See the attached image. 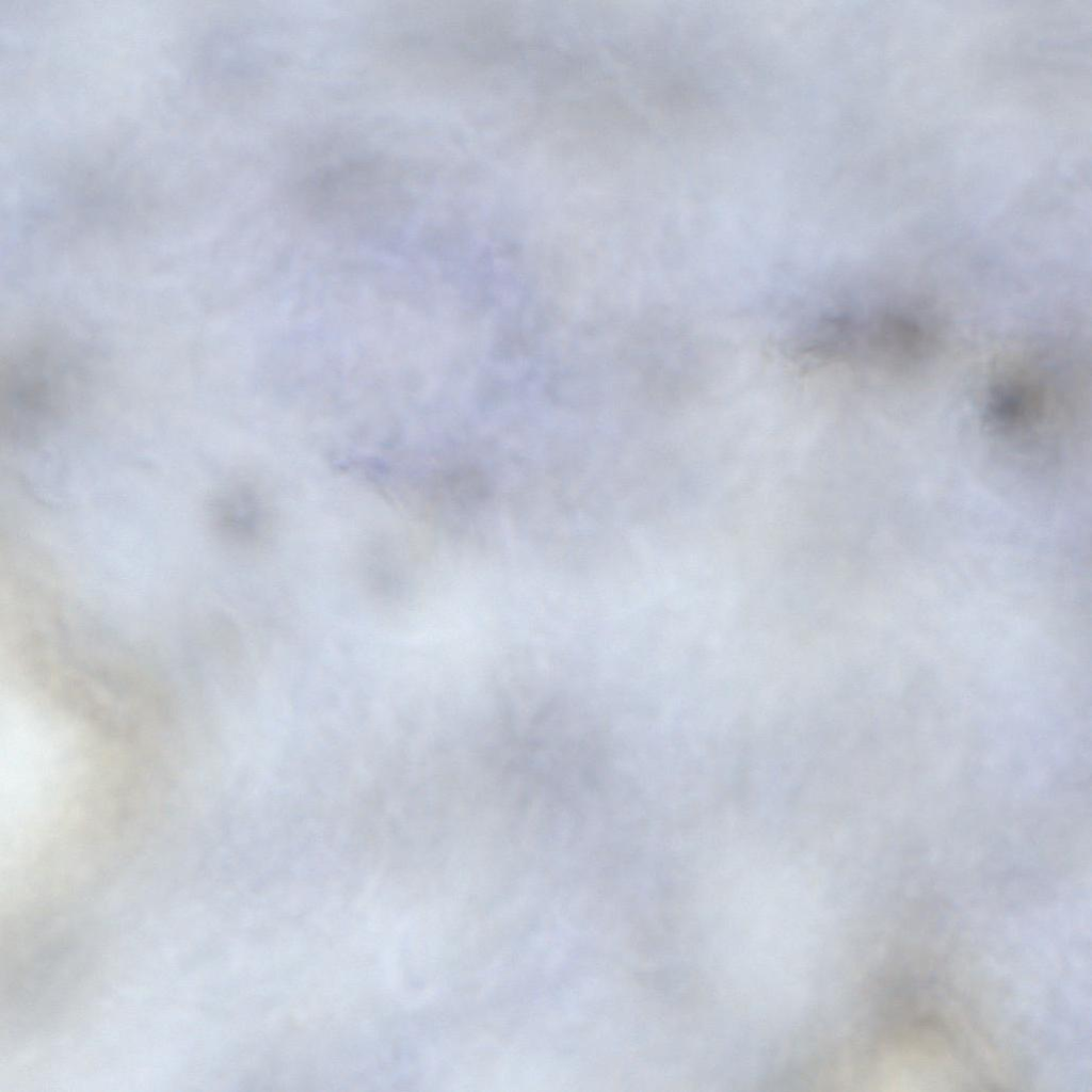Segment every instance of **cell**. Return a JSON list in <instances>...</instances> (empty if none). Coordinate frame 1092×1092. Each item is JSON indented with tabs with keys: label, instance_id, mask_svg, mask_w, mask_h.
<instances>
[{
	"label": "cell",
	"instance_id": "4",
	"mask_svg": "<svg viewBox=\"0 0 1092 1092\" xmlns=\"http://www.w3.org/2000/svg\"><path fill=\"white\" fill-rule=\"evenodd\" d=\"M454 58H455V57H454ZM455 60H456V59H455ZM456 64H457V62H456ZM457 67H459V65H457ZM459 70H460V68H459ZM460 74H461V71H460ZM461 77H462V76H461ZM462 80H463V79H462ZM462 82H463V81H462ZM463 85H464V82H463Z\"/></svg>",
	"mask_w": 1092,
	"mask_h": 1092
},
{
	"label": "cell",
	"instance_id": "2",
	"mask_svg": "<svg viewBox=\"0 0 1092 1092\" xmlns=\"http://www.w3.org/2000/svg\"><path fill=\"white\" fill-rule=\"evenodd\" d=\"M82 360L57 338L10 350L0 375L3 451L39 445L63 432L83 388Z\"/></svg>",
	"mask_w": 1092,
	"mask_h": 1092
},
{
	"label": "cell",
	"instance_id": "1",
	"mask_svg": "<svg viewBox=\"0 0 1092 1092\" xmlns=\"http://www.w3.org/2000/svg\"><path fill=\"white\" fill-rule=\"evenodd\" d=\"M1081 362L1061 348L1027 347L995 363L981 389L979 412L989 431L1031 439L1063 431L1082 414Z\"/></svg>",
	"mask_w": 1092,
	"mask_h": 1092
},
{
	"label": "cell",
	"instance_id": "3",
	"mask_svg": "<svg viewBox=\"0 0 1092 1092\" xmlns=\"http://www.w3.org/2000/svg\"><path fill=\"white\" fill-rule=\"evenodd\" d=\"M938 344L937 327L928 315L883 305L835 317L812 346L828 360L898 374L927 365Z\"/></svg>",
	"mask_w": 1092,
	"mask_h": 1092
}]
</instances>
